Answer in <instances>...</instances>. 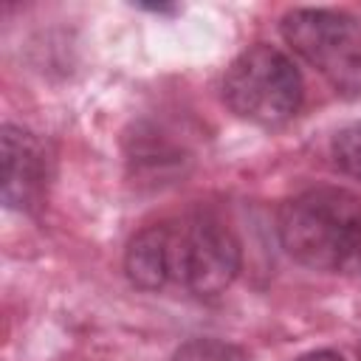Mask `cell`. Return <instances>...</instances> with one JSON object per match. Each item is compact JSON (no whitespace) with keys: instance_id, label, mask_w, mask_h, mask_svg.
Returning a JSON list of instances; mask_svg holds the SVG:
<instances>
[{"instance_id":"1","label":"cell","mask_w":361,"mask_h":361,"mask_svg":"<svg viewBox=\"0 0 361 361\" xmlns=\"http://www.w3.org/2000/svg\"><path fill=\"white\" fill-rule=\"evenodd\" d=\"M237 234L212 212H183L158 220L127 243L124 271L141 290H183L197 299L220 296L240 274Z\"/></svg>"},{"instance_id":"2","label":"cell","mask_w":361,"mask_h":361,"mask_svg":"<svg viewBox=\"0 0 361 361\" xmlns=\"http://www.w3.org/2000/svg\"><path fill=\"white\" fill-rule=\"evenodd\" d=\"M285 254L319 274H361V195L313 186L288 197L276 214Z\"/></svg>"},{"instance_id":"3","label":"cell","mask_w":361,"mask_h":361,"mask_svg":"<svg viewBox=\"0 0 361 361\" xmlns=\"http://www.w3.org/2000/svg\"><path fill=\"white\" fill-rule=\"evenodd\" d=\"M220 93L237 118L257 127H282L299 113L305 82L285 51L257 42L228 62Z\"/></svg>"},{"instance_id":"4","label":"cell","mask_w":361,"mask_h":361,"mask_svg":"<svg viewBox=\"0 0 361 361\" xmlns=\"http://www.w3.org/2000/svg\"><path fill=\"white\" fill-rule=\"evenodd\" d=\"M288 48L316 68L341 99L361 96V20L338 8H290L279 20Z\"/></svg>"},{"instance_id":"5","label":"cell","mask_w":361,"mask_h":361,"mask_svg":"<svg viewBox=\"0 0 361 361\" xmlns=\"http://www.w3.org/2000/svg\"><path fill=\"white\" fill-rule=\"evenodd\" d=\"M3 203L14 212H37L51 180V155L39 135L20 124H3Z\"/></svg>"},{"instance_id":"6","label":"cell","mask_w":361,"mask_h":361,"mask_svg":"<svg viewBox=\"0 0 361 361\" xmlns=\"http://www.w3.org/2000/svg\"><path fill=\"white\" fill-rule=\"evenodd\" d=\"M172 361H251L248 353L231 341L223 338H212V336H200V338H189L183 341Z\"/></svg>"},{"instance_id":"7","label":"cell","mask_w":361,"mask_h":361,"mask_svg":"<svg viewBox=\"0 0 361 361\" xmlns=\"http://www.w3.org/2000/svg\"><path fill=\"white\" fill-rule=\"evenodd\" d=\"M330 155H333V164L344 175L361 180V118L353 121V124H347V127H341L333 135Z\"/></svg>"},{"instance_id":"8","label":"cell","mask_w":361,"mask_h":361,"mask_svg":"<svg viewBox=\"0 0 361 361\" xmlns=\"http://www.w3.org/2000/svg\"><path fill=\"white\" fill-rule=\"evenodd\" d=\"M293 361H347V358L341 353H336V350H310V353H302Z\"/></svg>"}]
</instances>
